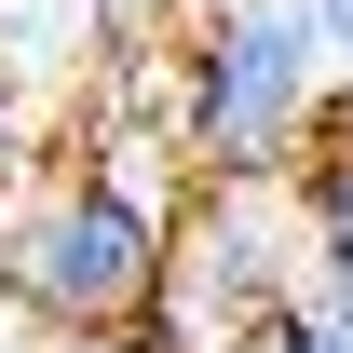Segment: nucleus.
Returning a JSON list of instances; mask_svg holds the SVG:
<instances>
[{"label": "nucleus", "mask_w": 353, "mask_h": 353, "mask_svg": "<svg viewBox=\"0 0 353 353\" xmlns=\"http://www.w3.org/2000/svg\"><path fill=\"white\" fill-rule=\"evenodd\" d=\"M176 150L123 123L41 136V163L0 190V326L28 340H123L176 272Z\"/></svg>", "instance_id": "obj_1"}, {"label": "nucleus", "mask_w": 353, "mask_h": 353, "mask_svg": "<svg viewBox=\"0 0 353 353\" xmlns=\"http://www.w3.org/2000/svg\"><path fill=\"white\" fill-rule=\"evenodd\" d=\"M340 109L299 0H190L163 28V150L176 176H299L312 123Z\"/></svg>", "instance_id": "obj_2"}, {"label": "nucleus", "mask_w": 353, "mask_h": 353, "mask_svg": "<svg viewBox=\"0 0 353 353\" xmlns=\"http://www.w3.org/2000/svg\"><path fill=\"white\" fill-rule=\"evenodd\" d=\"M163 299L218 353H245L272 312H299L312 299L299 190H285V176H190V190H176V272H163Z\"/></svg>", "instance_id": "obj_3"}, {"label": "nucleus", "mask_w": 353, "mask_h": 353, "mask_svg": "<svg viewBox=\"0 0 353 353\" xmlns=\"http://www.w3.org/2000/svg\"><path fill=\"white\" fill-rule=\"evenodd\" d=\"M285 190H299L312 272H326V259H353V95L326 109V123H312V150H299V176H285Z\"/></svg>", "instance_id": "obj_4"}, {"label": "nucleus", "mask_w": 353, "mask_h": 353, "mask_svg": "<svg viewBox=\"0 0 353 353\" xmlns=\"http://www.w3.org/2000/svg\"><path fill=\"white\" fill-rule=\"evenodd\" d=\"M190 0H82V54H123V41H163Z\"/></svg>", "instance_id": "obj_5"}, {"label": "nucleus", "mask_w": 353, "mask_h": 353, "mask_svg": "<svg viewBox=\"0 0 353 353\" xmlns=\"http://www.w3.org/2000/svg\"><path fill=\"white\" fill-rule=\"evenodd\" d=\"M28 163H41V82H14V68H0V190H14Z\"/></svg>", "instance_id": "obj_6"}, {"label": "nucleus", "mask_w": 353, "mask_h": 353, "mask_svg": "<svg viewBox=\"0 0 353 353\" xmlns=\"http://www.w3.org/2000/svg\"><path fill=\"white\" fill-rule=\"evenodd\" d=\"M245 353H353V326H340V312H272V326H259V340H245Z\"/></svg>", "instance_id": "obj_7"}, {"label": "nucleus", "mask_w": 353, "mask_h": 353, "mask_svg": "<svg viewBox=\"0 0 353 353\" xmlns=\"http://www.w3.org/2000/svg\"><path fill=\"white\" fill-rule=\"evenodd\" d=\"M299 14H312V41H326V82L353 95V0H299Z\"/></svg>", "instance_id": "obj_8"}, {"label": "nucleus", "mask_w": 353, "mask_h": 353, "mask_svg": "<svg viewBox=\"0 0 353 353\" xmlns=\"http://www.w3.org/2000/svg\"><path fill=\"white\" fill-rule=\"evenodd\" d=\"M312 312H340V326H353V259H326V272H312Z\"/></svg>", "instance_id": "obj_9"}, {"label": "nucleus", "mask_w": 353, "mask_h": 353, "mask_svg": "<svg viewBox=\"0 0 353 353\" xmlns=\"http://www.w3.org/2000/svg\"><path fill=\"white\" fill-rule=\"evenodd\" d=\"M41 353H150V340H136V326H123V340H41Z\"/></svg>", "instance_id": "obj_10"}, {"label": "nucleus", "mask_w": 353, "mask_h": 353, "mask_svg": "<svg viewBox=\"0 0 353 353\" xmlns=\"http://www.w3.org/2000/svg\"><path fill=\"white\" fill-rule=\"evenodd\" d=\"M0 353H41V340H28V326H0Z\"/></svg>", "instance_id": "obj_11"}]
</instances>
